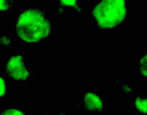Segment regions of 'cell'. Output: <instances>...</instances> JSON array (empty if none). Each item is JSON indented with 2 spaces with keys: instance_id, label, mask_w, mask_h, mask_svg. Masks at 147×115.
<instances>
[{
  "instance_id": "cell-1",
  "label": "cell",
  "mask_w": 147,
  "mask_h": 115,
  "mask_svg": "<svg viewBox=\"0 0 147 115\" xmlns=\"http://www.w3.org/2000/svg\"><path fill=\"white\" fill-rule=\"evenodd\" d=\"M52 20L46 11L40 8H27L19 14L15 22V34L25 42H39L52 34Z\"/></svg>"
},
{
  "instance_id": "cell-2",
  "label": "cell",
  "mask_w": 147,
  "mask_h": 115,
  "mask_svg": "<svg viewBox=\"0 0 147 115\" xmlns=\"http://www.w3.org/2000/svg\"><path fill=\"white\" fill-rule=\"evenodd\" d=\"M126 16V0H98L93 5L92 18L99 28L117 27Z\"/></svg>"
},
{
  "instance_id": "cell-3",
  "label": "cell",
  "mask_w": 147,
  "mask_h": 115,
  "mask_svg": "<svg viewBox=\"0 0 147 115\" xmlns=\"http://www.w3.org/2000/svg\"><path fill=\"white\" fill-rule=\"evenodd\" d=\"M6 73L16 83H24L33 76V70L26 60V57L20 52L11 53L5 62Z\"/></svg>"
},
{
  "instance_id": "cell-4",
  "label": "cell",
  "mask_w": 147,
  "mask_h": 115,
  "mask_svg": "<svg viewBox=\"0 0 147 115\" xmlns=\"http://www.w3.org/2000/svg\"><path fill=\"white\" fill-rule=\"evenodd\" d=\"M81 107L90 113H99L105 109V100L102 95L91 89H86L80 96Z\"/></svg>"
},
{
  "instance_id": "cell-5",
  "label": "cell",
  "mask_w": 147,
  "mask_h": 115,
  "mask_svg": "<svg viewBox=\"0 0 147 115\" xmlns=\"http://www.w3.org/2000/svg\"><path fill=\"white\" fill-rule=\"evenodd\" d=\"M57 6L61 12L80 13L83 10L82 0H57Z\"/></svg>"
},
{
  "instance_id": "cell-6",
  "label": "cell",
  "mask_w": 147,
  "mask_h": 115,
  "mask_svg": "<svg viewBox=\"0 0 147 115\" xmlns=\"http://www.w3.org/2000/svg\"><path fill=\"white\" fill-rule=\"evenodd\" d=\"M135 107L137 112L147 114V94L138 95L135 102Z\"/></svg>"
},
{
  "instance_id": "cell-7",
  "label": "cell",
  "mask_w": 147,
  "mask_h": 115,
  "mask_svg": "<svg viewBox=\"0 0 147 115\" xmlns=\"http://www.w3.org/2000/svg\"><path fill=\"white\" fill-rule=\"evenodd\" d=\"M137 71L138 74L147 78V53L144 54L137 63Z\"/></svg>"
},
{
  "instance_id": "cell-8",
  "label": "cell",
  "mask_w": 147,
  "mask_h": 115,
  "mask_svg": "<svg viewBox=\"0 0 147 115\" xmlns=\"http://www.w3.org/2000/svg\"><path fill=\"white\" fill-rule=\"evenodd\" d=\"M17 0H0V14H5L10 12Z\"/></svg>"
},
{
  "instance_id": "cell-9",
  "label": "cell",
  "mask_w": 147,
  "mask_h": 115,
  "mask_svg": "<svg viewBox=\"0 0 147 115\" xmlns=\"http://www.w3.org/2000/svg\"><path fill=\"white\" fill-rule=\"evenodd\" d=\"M0 115H26L25 112L21 109H6L0 112Z\"/></svg>"
},
{
  "instance_id": "cell-10",
  "label": "cell",
  "mask_w": 147,
  "mask_h": 115,
  "mask_svg": "<svg viewBox=\"0 0 147 115\" xmlns=\"http://www.w3.org/2000/svg\"><path fill=\"white\" fill-rule=\"evenodd\" d=\"M7 92V83L3 76L0 75V98L4 97Z\"/></svg>"
},
{
  "instance_id": "cell-11",
  "label": "cell",
  "mask_w": 147,
  "mask_h": 115,
  "mask_svg": "<svg viewBox=\"0 0 147 115\" xmlns=\"http://www.w3.org/2000/svg\"><path fill=\"white\" fill-rule=\"evenodd\" d=\"M41 115H68V113L59 109H49L43 112Z\"/></svg>"
}]
</instances>
